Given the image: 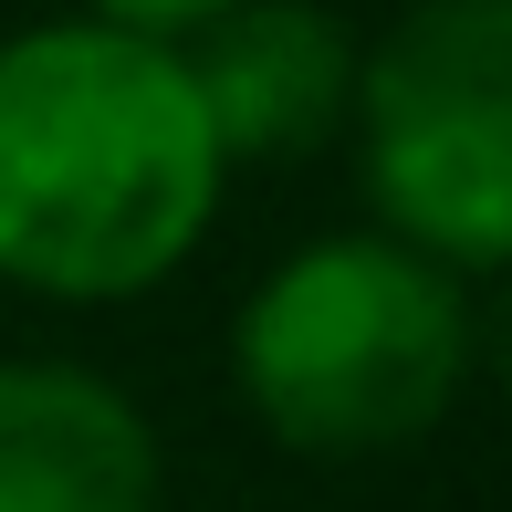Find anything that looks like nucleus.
<instances>
[{"label": "nucleus", "instance_id": "nucleus-1", "mask_svg": "<svg viewBox=\"0 0 512 512\" xmlns=\"http://www.w3.org/2000/svg\"><path fill=\"white\" fill-rule=\"evenodd\" d=\"M230 168L189 53L105 21L0 42V283L42 304H126L199 251Z\"/></svg>", "mask_w": 512, "mask_h": 512}, {"label": "nucleus", "instance_id": "nucleus-2", "mask_svg": "<svg viewBox=\"0 0 512 512\" xmlns=\"http://www.w3.org/2000/svg\"><path fill=\"white\" fill-rule=\"evenodd\" d=\"M471 304L460 272L418 262L387 230H324L251 283L230 324V377L251 418L293 450H398L439 429L471 377Z\"/></svg>", "mask_w": 512, "mask_h": 512}, {"label": "nucleus", "instance_id": "nucleus-3", "mask_svg": "<svg viewBox=\"0 0 512 512\" xmlns=\"http://www.w3.org/2000/svg\"><path fill=\"white\" fill-rule=\"evenodd\" d=\"M345 126L387 241L439 272H512V0L398 11Z\"/></svg>", "mask_w": 512, "mask_h": 512}, {"label": "nucleus", "instance_id": "nucleus-4", "mask_svg": "<svg viewBox=\"0 0 512 512\" xmlns=\"http://www.w3.org/2000/svg\"><path fill=\"white\" fill-rule=\"evenodd\" d=\"M356 32L324 0H241L199 32L189 84L220 136V168L241 157H314L356 115Z\"/></svg>", "mask_w": 512, "mask_h": 512}, {"label": "nucleus", "instance_id": "nucleus-5", "mask_svg": "<svg viewBox=\"0 0 512 512\" xmlns=\"http://www.w3.org/2000/svg\"><path fill=\"white\" fill-rule=\"evenodd\" d=\"M0 512H157L136 398L63 356H0Z\"/></svg>", "mask_w": 512, "mask_h": 512}, {"label": "nucleus", "instance_id": "nucleus-6", "mask_svg": "<svg viewBox=\"0 0 512 512\" xmlns=\"http://www.w3.org/2000/svg\"><path fill=\"white\" fill-rule=\"evenodd\" d=\"M220 11H241V0H84V21H105V32H136V42H178V32H209Z\"/></svg>", "mask_w": 512, "mask_h": 512}, {"label": "nucleus", "instance_id": "nucleus-7", "mask_svg": "<svg viewBox=\"0 0 512 512\" xmlns=\"http://www.w3.org/2000/svg\"><path fill=\"white\" fill-rule=\"evenodd\" d=\"M492 366H502V387H512V272H502V304H492Z\"/></svg>", "mask_w": 512, "mask_h": 512}]
</instances>
